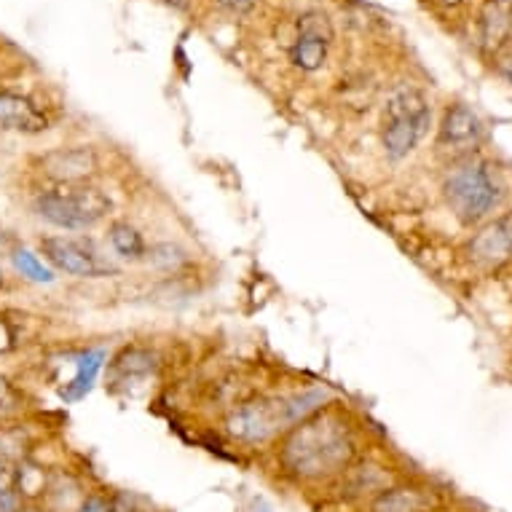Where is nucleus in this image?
<instances>
[{
    "instance_id": "16",
    "label": "nucleus",
    "mask_w": 512,
    "mask_h": 512,
    "mask_svg": "<svg viewBox=\"0 0 512 512\" xmlns=\"http://www.w3.org/2000/svg\"><path fill=\"white\" fill-rule=\"evenodd\" d=\"M153 370V354L145 352V349H129L113 362V373H116L121 381H129L135 376H148Z\"/></svg>"
},
{
    "instance_id": "18",
    "label": "nucleus",
    "mask_w": 512,
    "mask_h": 512,
    "mask_svg": "<svg viewBox=\"0 0 512 512\" xmlns=\"http://www.w3.org/2000/svg\"><path fill=\"white\" fill-rule=\"evenodd\" d=\"M295 33L301 35H314V38H322V41L333 43V22L325 11H303L298 22H295Z\"/></svg>"
},
{
    "instance_id": "19",
    "label": "nucleus",
    "mask_w": 512,
    "mask_h": 512,
    "mask_svg": "<svg viewBox=\"0 0 512 512\" xmlns=\"http://www.w3.org/2000/svg\"><path fill=\"white\" fill-rule=\"evenodd\" d=\"M22 413V395L9 378L0 376V421H9Z\"/></svg>"
},
{
    "instance_id": "5",
    "label": "nucleus",
    "mask_w": 512,
    "mask_h": 512,
    "mask_svg": "<svg viewBox=\"0 0 512 512\" xmlns=\"http://www.w3.org/2000/svg\"><path fill=\"white\" fill-rule=\"evenodd\" d=\"M443 191L445 202L451 204V210L464 226L483 220L499 204V185L480 161H467L451 169V175L445 177Z\"/></svg>"
},
{
    "instance_id": "13",
    "label": "nucleus",
    "mask_w": 512,
    "mask_h": 512,
    "mask_svg": "<svg viewBox=\"0 0 512 512\" xmlns=\"http://www.w3.org/2000/svg\"><path fill=\"white\" fill-rule=\"evenodd\" d=\"M102 360H105V354L102 352L81 354V357L76 360V376L70 378L68 384L59 389L62 400H68V403H78L81 397L89 395L94 378H97V373H100V368H102Z\"/></svg>"
},
{
    "instance_id": "10",
    "label": "nucleus",
    "mask_w": 512,
    "mask_h": 512,
    "mask_svg": "<svg viewBox=\"0 0 512 512\" xmlns=\"http://www.w3.org/2000/svg\"><path fill=\"white\" fill-rule=\"evenodd\" d=\"M483 135V124L475 116V110L467 105H454L445 110L443 124H440V135H437V145L440 148H472Z\"/></svg>"
},
{
    "instance_id": "22",
    "label": "nucleus",
    "mask_w": 512,
    "mask_h": 512,
    "mask_svg": "<svg viewBox=\"0 0 512 512\" xmlns=\"http://www.w3.org/2000/svg\"><path fill=\"white\" fill-rule=\"evenodd\" d=\"M218 3L228 11H247L252 9V3H255V0H218Z\"/></svg>"
},
{
    "instance_id": "26",
    "label": "nucleus",
    "mask_w": 512,
    "mask_h": 512,
    "mask_svg": "<svg viewBox=\"0 0 512 512\" xmlns=\"http://www.w3.org/2000/svg\"><path fill=\"white\" fill-rule=\"evenodd\" d=\"M3 467H9V464H3V462H0V470H3Z\"/></svg>"
},
{
    "instance_id": "4",
    "label": "nucleus",
    "mask_w": 512,
    "mask_h": 512,
    "mask_svg": "<svg viewBox=\"0 0 512 512\" xmlns=\"http://www.w3.org/2000/svg\"><path fill=\"white\" fill-rule=\"evenodd\" d=\"M429 121H432V110L419 89L400 86L389 94L384 108V132H381L389 159L400 161L413 153L421 137L427 135Z\"/></svg>"
},
{
    "instance_id": "14",
    "label": "nucleus",
    "mask_w": 512,
    "mask_h": 512,
    "mask_svg": "<svg viewBox=\"0 0 512 512\" xmlns=\"http://www.w3.org/2000/svg\"><path fill=\"white\" fill-rule=\"evenodd\" d=\"M328 49L330 43L322 41V38L295 33V43L290 46V62H293L295 68L306 70V73H314V70H319L325 65Z\"/></svg>"
},
{
    "instance_id": "15",
    "label": "nucleus",
    "mask_w": 512,
    "mask_h": 512,
    "mask_svg": "<svg viewBox=\"0 0 512 512\" xmlns=\"http://www.w3.org/2000/svg\"><path fill=\"white\" fill-rule=\"evenodd\" d=\"M110 244L126 261H143L145 252H148L140 231L135 226H129V223H113L110 226Z\"/></svg>"
},
{
    "instance_id": "3",
    "label": "nucleus",
    "mask_w": 512,
    "mask_h": 512,
    "mask_svg": "<svg viewBox=\"0 0 512 512\" xmlns=\"http://www.w3.org/2000/svg\"><path fill=\"white\" fill-rule=\"evenodd\" d=\"M33 210L38 218L65 231H84L97 226L110 212V199L92 185H59L35 196Z\"/></svg>"
},
{
    "instance_id": "20",
    "label": "nucleus",
    "mask_w": 512,
    "mask_h": 512,
    "mask_svg": "<svg viewBox=\"0 0 512 512\" xmlns=\"http://www.w3.org/2000/svg\"><path fill=\"white\" fill-rule=\"evenodd\" d=\"M76 512H118V507L105 496H86Z\"/></svg>"
},
{
    "instance_id": "21",
    "label": "nucleus",
    "mask_w": 512,
    "mask_h": 512,
    "mask_svg": "<svg viewBox=\"0 0 512 512\" xmlns=\"http://www.w3.org/2000/svg\"><path fill=\"white\" fill-rule=\"evenodd\" d=\"M14 330H11V325L6 322V319L0 317V354H9L11 349H14Z\"/></svg>"
},
{
    "instance_id": "7",
    "label": "nucleus",
    "mask_w": 512,
    "mask_h": 512,
    "mask_svg": "<svg viewBox=\"0 0 512 512\" xmlns=\"http://www.w3.org/2000/svg\"><path fill=\"white\" fill-rule=\"evenodd\" d=\"M470 258L483 269H496L512 258V212L491 220L470 242Z\"/></svg>"
},
{
    "instance_id": "24",
    "label": "nucleus",
    "mask_w": 512,
    "mask_h": 512,
    "mask_svg": "<svg viewBox=\"0 0 512 512\" xmlns=\"http://www.w3.org/2000/svg\"><path fill=\"white\" fill-rule=\"evenodd\" d=\"M443 6H459V3H464V0H440Z\"/></svg>"
},
{
    "instance_id": "1",
    "label": "nucleus",
    "mask_w": 512,
    "mask_h": 512,
    "mask_svg": "<svg viewBox=\"0 0 512 512\" xmlns=\"http://www.w3.org/2000/svg\"><path fill=\"white\" fill-rule=\"evenodd\" d=\"M357 443L349 424L330 411H317L290 427L279 448V464L298 480H328L349 470Z\"/></svg>"
},
{
    "instance_id": "9",
    "label": "nucleus",
    "mask_w": 512,
    "mask_h": 512,
    "mask_svg": "<svg viewBox=\"0 0 512 512\" xmlns=\"http://www.w3.org/2000/svg\"><path fill=\"white\" fill-rule=\"evenodd\" d=\"M49 126V118L33 100L17 92H0V129L22 132V135H41Z\"/></svg>"
},
{
    "instance_id": "11",
    "label": "nucleus",
    "mask_w": 512,
    "mask_h": 512,
    "mask_svg": "<svg viewBox=\"0 0 512 512\" xmlns=\"http://www.w3.org/2000/svg\"><path fill=\"white\" fill-rule=\"evenodd\" d=\"M512 30L510 0H486L480 9V43L486 51H502Z\"/></svg>"
},
{
    "instance_id": "8",
    "label": "nucleus",
    "mask_w": 512,
    "mask_h": 512,
    "mask_svg": "<svg viewBox=\"0 0 512 512\" xmlns=\"http://www.w3.org/2000/svg\"><path fill=\"white\" fill-rule=\"evenodd\" d=\"M43 175L51 177L59 185L81 183L97 169V159L92 151L86 148H62V151H51L41 159Z\"/></svg>"
},
{
    "instance_id": "23",
    "label": "nucleus",
    "mask_w": 512,
    "mask_h": 512,
    "mask_svg": "<svg viewBox=\"0 0 512 512\" xmlns=\"http://www.w3.org/2000/svg\"><path fill=\"white\" fill-rule=\"evenodd\" d=\"M499 70H502L504 76L512 81V51L510 54H502V57H499Z\"/></svg>"
},
{
    "instance_id": "17",
    "label": "nucleus",
    "mask_w": 512,
    "mask_h": 512,
    "mask_svg": "<svg viewBox=\"0 0 512 512\" xmlns=\"http://www.w3.org/2000/svg\"><path fill=\"white\" fill-rule=\"evenodd\" d=\"M11 261H14L19 274L30 279V282H38V285H49V282H54V271H51L49 266H43L41 258L33 255L30 250H25V247L14 252V255H11Z\"/></svg>"
},
{
    "instance_id": "25",
    "label": "nucleus",
    "mask_w": 512,
    "mask_h": 512,
    "mask_svg": "<svg viewBox=\"0 0 512 512\" xmlns=\"http://www.w3.org/2000/svg\"><path fill=\"white\" fill-rule=\"evenodd\" d=\"M3 285H6V279H3V271H0V290H3Z\"/></svg>"
},
{
    "instance_id": "2",
    "label": "nucleus",
    "mask_w": 512,
    "mask_h": 512,
    "mask_svg": "<svg viewBox=\"0 0 512 512\" xmlns=\"http://www.w3.org/2000/svg\"><path fill=\"white\" fill-rule=\"evenodd\" d=\"M322 392H303L293 397H258L239 405L226 419V432L239 443H266L282 429L293 427L301 419L322 408Z\"/></svg>"
},
{
    "instance_id": "6",
    "label": "nucleus",
    "mask_w": 512,
    "mask_h": 512,
    "mask_svg": "<svg viewBox=\"0 0 512 512\" xmlns=\"http://www.w3.org/2000/svg\"><path fill=\"white\" fill-rule=\"evenodd\" d=\"M41 252L54 269L73 274V277H108L116 274V266L102 255L92 242L84 239H70V236H43Z\"/></svg>"
},
{
    "instance_id": "12",
    "label": "nucleus",
    "mask_w": 512,
    "mask_h": 512,
    "mask_svg": "<svg viewBox=\"0 0 512 512\" xmlns=\"http://www.w3.org/2000/svg\"><path fill=\"white\" fill-rule=\"evenodd\" d=\"M429 494L416 486H395L378 491L368 512H427Z\"/></svg>"
}]
</instances>
